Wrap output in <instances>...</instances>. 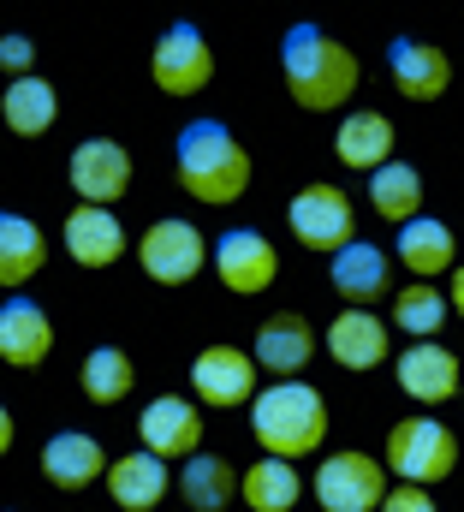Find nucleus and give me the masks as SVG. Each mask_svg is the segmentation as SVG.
I'll return each instance as SVG.
<instances>
[{"label":"nucleus","mask_w":464,"mask_h":512,"mask_svg":"<svg viewBox=\"0 0 464 512\" xmlns=\"http://www.w3.org/2000/svg\"><path fill=\"white\" fill-rule=\"evenodd\" d=\"M280 78H286V96L310 114H334L346 108L363 66L340 36H328L322 24H292L286 42H280Z\"/></svg>","instance_id":"1"},{"label":"nucleus","mask_w":464,"mask_h":512,"mask_svg":"<svg viewBox=\"0 0 464 512\" xmlns=\"http://www.w3.org/2000/svg\"><path fill=\"white\" fill-rule=\"evenodd\" d=\"M244 405H250V429H256L262 453H274V459L298 465V459H310L328 441V399L304 376H280L274 387L250 393Z\"/></svg>","instance_id":"2"},{"label":"nucleus","mask_w":464,"mask_h":512,"mask_svg":"<svg viewBox=\"0 0 464 512\" xmlns=\"http://www.w3.org/2000/svg\"><path fill=\"white\" fill-rule=\"evenodd\" d=\"M173 173L179 185L197 197V203H238L244 185H250V155L244 143L232 137V126L221 120H191L179 131V149H173Z\"/></svg>","instance_id":"3"},{"label":"nucleus","mask_w":464,"mask_h":512,"mask_svg":"<svg viewBox=\"0 0 464 512\" xmlns=\"http://www.w3.org/2000/svg\"><path fill=\"white\" fill-rule=\"evenodd\" d=\"M399 483H441V477H453V465H459V435L441 423V417H405V423H393L387 429V459H381Z\"/></svg>","instance_id":"4"},{"label":"nucleus","mask_w":464,"mask_h":512,"mask_svg":"<svg viewBox=\"0 0 464 512\" xmlns=\"http://www.w3.org/2000/svg\"><path fill=\"white\" fill-rule=\"evenodd\" d=\"M149 78H155V90L161 96H197V90H209V78H215V48H209V36L197 30V24H167L161 36H155V48H149Z\"/></svg>","instance_id":"5"},{"label":"nucleus","mask_w":464,"mask_h":512,"mask_svg":"<svg viewBox=\"0 0 464 512\" xmlns=\"http://www.w3.org/2000/svg\"><path fill=\"white\" fill-rule=\"evenodd\" d=\"M387 495V465L369 453H328L316 465V507L322 512H375Z\"/></svg>","instance_id":"6"},{"label":"nucleus","mask_w":464,"mask_h":512,"mask_svg":"<svg viewBox=\"0 0 464 512\" xmlns=\"http://www.w3.org/2000/svg\"><path fill=\"white\" fill-rule=\"evenodd\" d=\"M286 227H292V239H298L304 251H340L351 239V227H357V215H351V197L340 185L316 179V185H304V191L286 203Z\"/></svg>","instance_id":"7"},{"label":"nucleus","mask_w":464,"mask_h":512,"mask_svg":"<svg viewBox=\"0 0 464 512\" xmlns=\"http://www.w3.org/2000/svg\"><path fill=\"white\" fill-rule=\"evenodd\" d=\"M137 262L155 286H185L203 274L209 262V239L191 227V221H155L143 239H137Z\"/></svg>","instance_id":"8"},{"label":"nucleus","mask_w":464,"mask_h":512,"mask_svg":"<svg viewBox=\"0 0 464 512\" xmlns=\"http://www.w3.org/2000/svg\"><path fill=\"white\" fill-rule=\"evenodd\" d=\"M215 274H221L227 292L256 298V292H268V286L280 280V251H274L268 233H256V227H232V233L215 239Z\"/></svg>","instance_id":"9"},{"label":"nucleus","mask_w":464,"mask_h":512,"mask_svg":"<svg viewBox=\"0 0 464 512\" xmlns=\"http://www.w3.org/2000/svg\"><path fill=\"white\" fill-rule=\"evenodd\" d=\"M66 179H72V191L84 203L108 209V203H119L131 191V149L119 137H84L72 149V161H66Z\"/></svg>","instance_id":"10"},{"label":"nucleus","mask_w":464,"mask_h":512,"mask_svg":"<svg viewBox=\"0 0 464 512\" xmlns=\"http://www.w3.org/2000/svg\"><path fill=\"white\" fill-rule=\"evenodd\" d=\"M310 358H316V328H310V316H298V310L262 316L256 346H250V364H256V370H268V376L280 382V376H304Z\"/></svg>","instance_id":"11"},{"label":"nucleus","mask_w":464,"mask_h":512,"mask_svg":"<svg viewBox=\"0 0 464 512\" xmlns=\"http://www.w3.org/2000/svg\"><path fill=\"white\" fill-rule=\"evenodd\" d=\"M137 435H143V453H155V459H185V453L203 447V411H197V399L161 393V399L143 405Z\"/></svg>","instance_id":"12"},{"label":"nucleus","mask_w":464,"mask_h":512,"mask_svg":"<svg viewBox=\"0 0 464 512\" xmlns=\"http://www.w3.org/2000/svg\"><path fill=\"white\" fill-rule=\"evenodd\" d=\"M334 256V268H328V280H334V292L346 298L351 310H369V304H381L387 292H393V256L381 251V245H369V239H346Z\"/></svg>","instance_id":"13"},{"label":"nucleus","mask_w":464,"mask_h":512,"mask_svg":"<svg viewBox=\"0 0 464 512\" xmlns=\"http://www.w3.org/2000/svg\"><path fill=\"white\" fill-rule=\"evenodd\" d=\"M191 393H197L203 405H215V411L244 405V399L256 393V364H250V352H238V346H209V352H197V364H191Z\"/></svg>","instance_id":"14"},{"label":"nucleus","mask_w":464,"mask_h":512,"mask_svg":"<svg viewBox=\"0 0 464 512\" xmlns=\"http://www.w3.org/2000/svg\"><path fill=\"white\" fill-rule=\"evenodd\" d=\"M48 352H54V322H48V310L30 304V298H6V304H0V364H12V370H42Z\"/></svg>","instance_id":"15"},{"label":"nucleus","mask_w":464,"mask_h":512,"mask_svg":"<svg viewBox=\"0 0 464 512\" xmlns=\"http://www.w3.org/2000/svg\"><path fill=\"white\" fill-rule=\"evenodd\" d=\"M387 66H393V90H399L405 102H435V96L453 84V60H447V48L417 42V36H399V42L387 48Z\"/></svg>","instance_id":"16"},{"label":"nucleus","mask_w":464,"mask_h":512,"mask_svg":"<svg viewBox=\"0 0 464 512\" xmlns=\"http://www.w3.org/2000/svg\"><path fill=\"white\" fill-rule=\"evenodd\" d=\"M108 471V453H102V441L90 435V429H60V435H48V447H42V477L54 483V489H90L96 477Z\"/></svg>","instance_id":"17"},{"label":"nucleus","mask_w":464,"mask_h":512,"mask_svg":"<svg viewBox=\"0 0 464 512\" xmlns=\"http://www.w3.org/2000/svg\"><path fill=\"white\" fill-rule=\"evenodd\" d=\"M322 346H328V358H334L340 370H375V364L387 358V322H381L375 310H340V316L328 322Z\"/></svg>","instance_id":"18"},{"label":"nucleus","mask_w":464,"mask_h":512,"mask_svg":"<svg viewBox=\"0 0 464 512\" xmlns=\"http://www.w3.org/2000/svg\"><path fill=\"white\" fill-rule=\"evenodd\" d=\"M399 387L417 405H447L459 393V358L435 340H417L411 352H399Z\"/></svg>","instance_id":"19"},{"label":"nucleus","mask_w":464,"mask_h":512,"mask_svg":"<svg viewBox=\"0 0 464 512\" xmlns=\"http://www.w3.org/2000/svg\"><path fill=\"white\" fill-rule=\"evenodd\" d=\"M66 251H72L78 268H114L119 256H125V227H119V215L102 209V203L72 209V215H66Z\"/></svg>","instance_id":"20"},{"label":"nucleus","mask_w":464,"mask_h":512,"mask_svg":"<svg viewBox=\"0 0 464 512\" xmlns=\"http://www.w3.org/2000/svg\"><path fill=\"white\" fill-rule=\"evenodd\" d=\"M108 501H114L119 512H155L161 501H167V459H155V453H125V459H114L108 471Z\"/></svg>","instance_id":"21"},{"label":"nucleus","mask_w":464,"mask_h":512,"mask_svg":"<svg viewBox=\"0 0 464 512\" xmlns=\"http://www.w3.org/2000/svg\"><path fill=\"white\" fill-rule=\"evenodd\" d=\"M393 256H399L417 280H435V274L453 268L459 239H453L447 221H435V215H411V221H399V245H393Z\"/></svg>","instance_id":"22"},{"label":"nucleus","mask_w":464,"mask_h":512,"mask_svg":"<svg viewBox=\"0 0 464 512\" xmlns=\"http://www.w3.org/2000/svg\"><path fill=\"white\" fill-rule=\"evenodd\" d=\"M0 120H6L12 137H48L54 120H60V96H54V84L36 78V72L12 78L6 96H0Z\"/></svg>","instance_id":"23"},{"label":"nucleus","mask_w":464,"mask_h":512,"mask_svg":"<svg viewBox=\"0 0 464 512\" xmlns=\"http://www.w3.org/2000/svg\"><path fill=\"white\" fill-rule=\"evenodd\" d=\"M48 262V233L30 221V215H12L0 209V286L18 292L24 280H36Z\"/></svg>","instance_id":"24"},{"label":"nucleus","mask_w":464,"mask_h":512,"mask_svg":"<svg viewBox=\"0 0 464 512\" xmlns=\"http://www.w3.org/2000/svg\"><path fill=\"white\" fill-rule=\"evenodd\" d=\"M238 501H244L250 512H292L298 501H304V477H298L292 459L262 453V459L238 477Z\"/></svg>","instance_id":"25"},{"label":"nucleus","mask_w":464,"mask_h":512,"mask_svg":"<svg viewBox=\"0 0 464 512\" xmlns=\"http://www.w3.org/2000/svg\"><path fill=\"white\" fill-rule=\"evenodd\" d=\"M334 155H340V167H351V173H369V167L393 161V120L387 114H369V108L346 114L340 131H334Z\"/></svg>","instance_id":"26"},{"label":"nucleus","mask_w":464,"mask_h":512,"mask_svg":"<svg viewBox=\"0 0 464 512\" xmlns=\"http://www.w3.org/2000/svg\"><path fill=\"white\" fill-rule=\"evenodd\" d=\"M179 501L191 512H227L232 501H238V471H232L221 453H185Z\"/></svg>","instance_id":"27"},{"label":"nucleus","mask_w":464,"mask_h":512,"mask_svg":"<svg viewBox=\"0 0 464 512\" xmlns=\"http://www.w3.org/2000/svg\"><path fill=\"white\" fill-rule=\"evenodd\" d=\"M369 209L381 215V221H411V215H423V173L411 167V161H381V167H369Z\"/></svg>","instance_id":"28"},{"label":"nucleus","mask_w":464,"mask_h":512,"mask_svg":"<svg viewBox=\"0 0 464 512\" xmlns=\"http://www.w3.org/2000/svg\"><path fill=\"white\" fill-rule=\"evenodd\" d=\"M78 382H84V399H90V405H119V399L137 387V364H131V352H119V346H96V352L84 358Z\"/></svg>","instance_id":"29"},{"label":"nucleus","mask_w":464,"mask_h":512,"mask_svg":"<svg viewBox=\"0 0 464 512\" xmlns=\"http://www.w3.org/2000/svg\"><path fill=\"white\" fill-rule=\"evenodd\" d=\"M393 328L411 334V340H435L447 328V298L429 286V280H411L399 298H393Z\"/></svg>","instance_id":"30"},{"label":"nucleus","mask_w":464,"mask_h":512,"mask_svg":"<svg viewBox=\"0 0 464 512\" xmlns=\"http://www.w3.org/2000/svg\"><path fill=\"white\" fill-rule=\"evenodd\" d=\"M30 66H36V42H30V36H18V30H12V36H0V72H6V78H24Z\"/></svg>","instance_id":"31"},{"label":"nucleus","mask_w":464,"mask_h":512,"mask_svg":"<svg viewBox=\"0 0 464 512\" xmlns=\"http://www.w3.org/2000/svg\"><path fill=\"white\" fill-rule=\"evenodd\" d=\"M375 512H435V495H429L423 483H399V489L381 495V507Z\"/></svg>","instance_id":"32"},{"label":"nucleus","mask_w":464,"mask_h":512,"mask_svg":"<svg viewBox=\"0 0 464 512\" xmlns=\"http://www.w3.org/2000/svg\"><path fill=\"white\" fill-rule=\"evenodd\" d=\"M6 447H12V411L0 405V459H6Z\"/></svg>","instance_id":"33"},{"label":"nucleus","mask_w":464,"mask_h":512,"mask_svg":"<svg viewBox=\"0 0 464 512\" xmlns=\"http://www.w3.org/2000/svg\"><path fill=\"white\" fill-rule=\"evenodd\" d=\"M0 512H6V507H0Z\"/></svg>","instance_id":"34"}]
</instances>
